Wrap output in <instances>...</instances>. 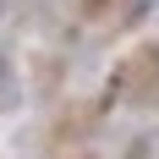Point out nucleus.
Listing matches in <instances>:
<instances>
[{"label": "nucleus", "instance_id": "nucleus-1", "mask_svg": "<svg viewBox=\"0 0 159 159\" xmlns=\"http://www.w3.org/2000/svg\"><path fill=\"white\" fill-rule=\"evenodd\" d=\"M148 6H154V0H137V6H132V16H143V11H148Z\"/></svg>", "mask_w": 159, "mask_h": 159}]
</instances>
